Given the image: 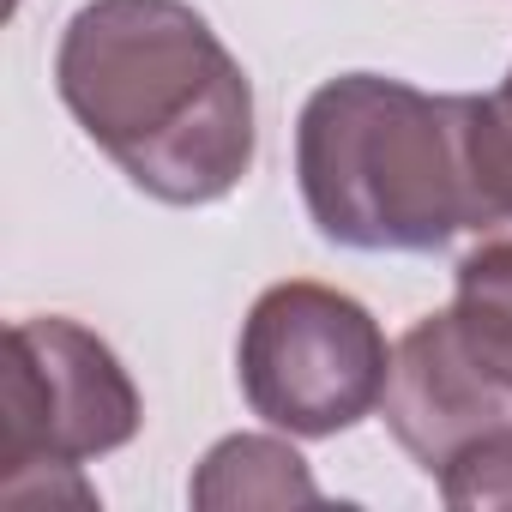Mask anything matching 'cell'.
I'll return each instance as SVG.
<instances>
[{
    "label": "cell",
    "instance_id": "7",
    "mask_svg": "<svg viewBox=\"0 0 512 512\" xmlns=\"http://www.w3.org/2000/svg\"><path fill=\"white\" fill-rule=\"evenodd\" d=\"M452 320L512 410V241H482L476 253L458 260Z\"/></svg>",
    "mask_w": 512,
    "mask_h": 512
},
{
    "label": "cell",
    "instance_id": "3",
    "mask_svg": "<svg viewBox=\"0 0 512 512\" xmlns=\"http://www.w3.org/2000/svg\"><path fill=\"white\" fill-rule=\"evenodd\" d=\"M145 422L121 356L79 320H19L0 374V506H97L79 464L127 446Z\"/></svg>",
    "mask_w": 512,
    "mask_h": 512
},
{
    "label": "cell",
    "instance_id": "8",
    "mask_svg": "<svg viewBox=\"0 0 512 512\" xmlns=\"http://www.w3.org/2000/svg\"><path fill=\"white\" fill-rule=\"evenodd\" d=\"M440 494L446 506H464V512H488V506H512V428L500 434H482L476 446H464L446 470H440Z\"/></svg>",
    "mask_w": 512,
    "mask_h": 512
},
{
    "label": "cell",
    "instance_id": "6",
    "mask_svg": "<svg viewBox=\"0 0 512 512\" xmlns=\"http://www.w3.org/2000/svg\"><path fill=\"white\" fill-rule=\"evenodd\" d=\"M320 488L296 446L272 434L217 440L193 476V506H314Z\"/></svg>",
    "mask_w": 512,
    "mask_h": 512
},
{
    "label": "cell",
    "instance_id": "1",
    "mask_svg": "<svg viewBox=\"0 0 512 512\" xmlns=\"http://www.w3.org/2000/svg\"><path fill=\"white\" fill-rule=\"evenodd\" d=\"M85 139L163 205H211L253 169V85L187 0H85L55 49Z\"/></svg>",
    "mask_w": 512,
    "mask_h": 512
},
{
    "label": "cell",
    "instance_id": "4",
    "mask_svg": "<svg viewBox=\"0 0 512 512\" xmlns=\"http://www.w3.org/2000/svg\"><path fill=\"white\" fill-rule=\"evenodd\" d=\"M235 368L253 416L302 440H326L380 410L392 350L356 296L290 278L247 308Z\"/></svg>",
    "mask_w": 512,
    "mask_h": 512
},
{
    "label": "cell",
    "instance_id": "5",
    "mask_svg": "<svg viewBox=\"0 0 512 512\" xmlns=\"http://www.w3.org/2000/svg\"><path fill=\"white\" fill-rule=\"evenodd\" d=\"M386 428L398 434V446L440 476L464 446H476L482 434L512 428L506 398L494 392V380L482 374V362L470 356L452 308L416 320L398 350H392V374H386Z\"/></svg>",
    "mask_w": 512,
    "mask_h": 512
},
{
    "label": "cell",
    "instance_id": "2",
    "mask_svg": "<svg viewBox=\"0 0 512 512\" xmlns=\"http://www.w3.org/2000/svg\"><path fill=\"white\" fill-rule=\"evenodd\" d=\"M296 175L326 241L362 253H434L470 229L458 97L404 79H326L296 121Z\"/></svg>",
    "mask_w": 512,
    "mask_h": 512
}]
</instances>
